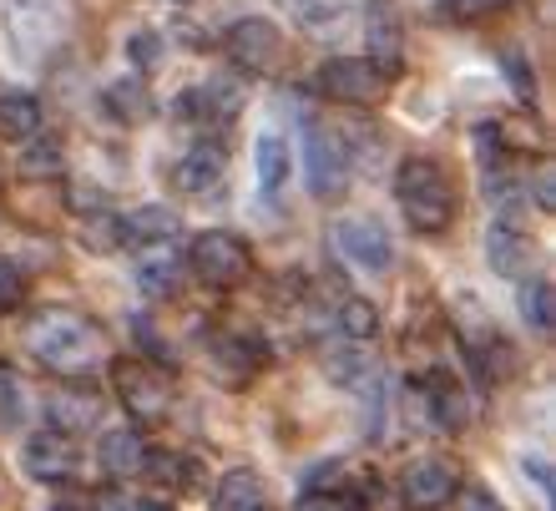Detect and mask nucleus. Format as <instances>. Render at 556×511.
<instances>
[{
	"mask_svg": "<svg viewBox=\"0 0 556 511\" xmlns=\"http://www.w3.org/2000/svg\"><path fill=\"white\" fill-rule=\"evenodd\" d=\"M30 354L41 360L51 375H66V381H87L97 370L112 365V345L87 314H41V320L30 324Z\"/></svg>",
	"mask_w": 556,
	"mask_h": 511,
	"instance_id": "1",
	"label": "nucleus"
},
{
	"mask_svg": "<svg viewBox=\"0 0 556 511\" xmlns=\"http://www.w3.org/2000/svg\"><path fill=\"white\" fill-rule=\"evenodd\" d=\"M395 203L415 234H445L455 223V188L430 158H405L395 173Z\"/></svg>",
	"mask_w": 556,
	"mask_h": 511,
	"instance_id": "2",
	"label": "nucleus"
},
{
	"mask_svg": "<svg viewBox=\"0 0 556 511\" xmlns=\"http://www.w3.org/2000/svg\"><path fill=\"white\" fill-rule=\"evenodd\" d=\"M112 390L137 425H157L173 410V381L152 360H112Z\"/></svg>",
	"mask_w": 556,
	"mask_h": 511,
	"instance_id": "3",
	"label": "nucleus"
},
{
	"mask_svg": "<svg viewBox=\"0 0 556 511\" xmlns=\"http://www.w3.org/2000/svg\"><path fill=\"white\" fill-rule=\"evenodd\" d=\"M188 263H192V274L203 278V284H213V289H238L253 274V249L238 234H228V228H203V234L192 238Z\"/></svg>",
	"mask_w": 556,
	"mask_h": 511,
	"instance_id": "4",
	"label": "nucleus"
},
{
	"mask_svg": "<svg viewBox=\"0 0 556 511\" xmlns=\"http://www.w3.org/2000/svg\"><path fill=\"white\" fill-rule=\"evenodd\" d=\"M460 497V466L451 456H415L400 471V501L410 511H440Z\"/></svg>",
	"mask_w": 556,
	"mask_h": 511,
	"instance_id": "5",
	"label": "nucleus"
},
{
	"mask_svg": "<svg viewBox=\"0 0 556 511\" xmlns=\"http://www.w3.org/2000/svg\"><path fill=\"white\" fill-rule=\"evenodd\" d=\"M319 91L339 107H375L390 91V76L375 72L365 57H329L319 66Z\"/></svg>",
	"mask_w": 556,
	"mask_h": 511,
	"instance_id": "6",
	"label": "nucleus"
},
{
	"mask_svg": "<svg viewBox=\"0 0 556 511\" xmlns=\"http://www.w3.org/2000/svg\"><path fill=\"white\" fill-rule=\"evenodd\" d=\"M228 61L243 76H264L283 61V30L268 15H243L228 26Z\"/></svg>",
	"mask_w": 556,
	"mask_h": 511,
	"instance_id": "7",
	"label": "nucleus"
},
{
	"mask_svg": "<svg viewBox=\"0 0 556 511\" xmlns=\"http://www.w3.org/2000/svg\"><path fill=\"white\" fill-rule=\"evenodd\" d=\"M334 244H339V253H344L354 269H365V274H384V269L395 263V244H390V234H384V223L365 219V213L339 219L334 223Z\"/></svg>",
	"mask_w": 556,
	"mask_h": 511,
	"instance_id": "8",
	"label": "nucleus"
},
{
	"mask_svg": "<svg viewBox=\"0 0 556 511\" xmlns=\"http://www.w3.org/2000/svg\"><path fill=\"white\" fill-rule=\"evenodd\" d=\"M5 26L21 57H46L61 41V15L51 0H5Z\"/></svg>",
	"mask_w": 556,
	"mask_h": 511,
	"instance_id": "9",
	"label": "nucleus"
},
{
	"mask_svg": "<svg viewBox=\"0 0 556 511\" xmlns=\"http://www.w3.org/2000/svg\"><path fill=\"white\" fill-rule=\"evenodd\" d=\"M249 102V87L243 76H213L203 87H192L177 97V117L182 122H233Z\"/></svg>",
	"mask_w": 556,
	"mask_h": 511,
	"instance_id": "10",
	"label": "nucleus"
},
{
	"mask_svg": "<svg viewBox=\"0 0 556 511\" xmlns=\"http://www.w3.org/2000/svg\"><path fill=\"white\" fill-rule=\"evenodd\" d=\"M308 188L314 198H339L350 188V152L329 127H308Z\"/></svg>",
	"mask_w": 556,
	"mask_h": 511,
	"instance_id": "11",
	"label": "nucleus"
},
{
	"mask_svg": "<svg viewBox=\"0 0 556 511\" xmlns=\"http://www.w3.org/2000/svg\"><path fill=\"white\" fill-rule=\"evenodd\" d=\"M21 466L46 486H61L76 476V440L61 436V431H36L26 436V451H21Z\"/></svg>",
	"mask_w": 556,
	"mask_h": 511,
	"instance_id": "12",
	"label": "nucleus"
},
{
	"mask_svg": "<svg viewBox=\"0 0 556 511\" xmlns=\"http://www.w3.org/2000/svg\"><path fill=\"white\" fill-rule=\"evenodd\" d=\"M365 36H369V66L384 76L400 72L405 61V30H400V15L390 0H369V15H365Z\"/></svg>",
	"mask_w": 556,
	"mask_h": 511,
	"instance_id": "13",
	"label": "nucleus"
},
{
	"mask_svg": "<svg viewBox=\"0 0 556 511\" xmlns=\"http://www.w3.org/2000/svg\"><path fill=\"white\" fill-rule=\"evenodd\" d=\"M223 173H228V152L218 142H192L173 167V188L188 192V198H203L223 183Z\"/></svg>",
	"mask_w": 556,
	"mask_h": 511,
	"instance_id": "14",
	"label": "nucleus"
},
{
	"mask_svg": "<svg viewBox=\"0 0 556 511\" xmlns=\"http://www.w3.org/2000/svg\"><path fill=\"white\" fill-rule=\"evenodd\" d=\"M46 415H51V431L61 436H81L91 425L102 421V395L87 390V385H76V390H56L46 400Z\"/></svg>",
	"mask_w": 556,
	"mask_h": 511,
	"instance_id": "15",
	"label": "nucleus"
},
{
	"mask_svg": "<svg viewBox=\"0 0 556 511\" xmlns=\"http://www.w3.org/2000/svg\"><path fill=\"white\" fill-rule=\"evenodd\" d=\"M253 173H258V192L264 198H283V188H289V177H293V152L283 132H264L253 142Z\"/></svg>",
	"mask_w": 556,
	"mask_h": 511,
	"instance_id": "16",
	"label": "nucleus"
},
{
	"mask_svg": "<svg viewBox=\"0 0 556 511\" xmlns=\"http://www.w3.org/2000/svg\"><path fill=\"white\" fill-rule=\"evenodd\" d=\"M207 360H213V370H218V381L243 385L253 370L264 365V350L243 335H218V339H207Z\"/></svg>",
	"mask_w": 556,
	"mask_h": 511,
	"instance_id": "17",
	"label": "nucleus"
},
{
	"mask_svg": "<svg viewBox=\"0 0 556 511\" xmlns=\"http://www.w3.org/2000/svg\"><path fill=\"white\" fill-rule=\"evenodd\" d=\"M182 234V219H177L173 208H137L122 219V244H142V249H167L173 238Z\"/></svg>",
	"mask_w": 556,
	"mask_h": 511,
	"instance_id": "18",
	"label": "nucleus"
},
{
	"mask_svg": "<svg viewBox=\"0 0 556 511\" xmlns=\"http://www.w3.org/2000/svg\"><path fill=\"white\" fill-rule=\"evenodd\" d=\"M97 461H102L106 476H137L147 461V440L137 436L132 425H122V431H102L97 440Z\"/></svg>",
	"mask_w": 556,
	"mask_h": 511,
	"instance_id": "19",
	"label": "nucleus"
},
{
	"mask_svg": "<svg viewBox=\"0 0 556 511\" xmlns=\"http://www.w3.org/2000/svg\"><path fill=\"white\" fill-rule=\"evenodd\" d=\"M264 507H268V491H264V482H258V471L233 466L218 476L213 511H264Z\"/></svg>",
	"mask_w": 556,
	"mask_h": 511,
	"instance_id": "20",
	"label": "nucleus"
},
{
	"mask_svg": "<svg viewBox=\"0 0 556 511\" xmlns=\"http://www.w3.org/2000/svg\"><path fill=\"white\" fill-rule=\"evenodd\" d=\"M425 390H430V415H435L445 431H466L470 415H476V406H470V395L460 390L451 375H430Z\"/></svg>",
	"mask_w": 556,
	"mask_h": 511,
	"instance_id": "21",
	"label": "nucleus"
},
{
	"mask_svg": "<svg viewBox=\"0 0 556 511\" xmlns=\"http://www.w3.org/2000/svg\"><path fill=\"white\" fill-rule=\"evenodd\" d=\"M485 259L496 269L501 278H516L527 269V238L516 234L511 223H491V234H485Z\"/></svg>",
	"mask_w": 556,
	"mask_h": 511,
	"instance_id": "22",
	"label": "nucleus"
},
{
	"mask_svg": "<svg viewBox=\"0 0 556 511\" xmlns=\"http://www.w3.org/2000/svg\"><path fill=\"white\" fill-rule=\"evenodd\" d=\"M142 471L157 486H173V491H192V486H198V476H203V466H198L192 456H177V451H147Z\"/></svg>",
	"mask_w": 556,
	"mask_h": 511,
	"instance_id": "23",
	"label": "nucleus"
},
{
	"mask_svg": "<svg viewBox=\"0 0 556 511\" xmlns=\"http://www.w3.org/2000/svg\"><path fill=\"white\" fill-rule=\"evenodd\" d=\"M278 5H283L304 30H314V36L339 30L344 26V15H350V0H278Z\"/></svg>",
	"mask_w": 556,
	"mask_h": 511,
	"instance_id": "24",
	"label": "nucleus"
},
{
	"mask_svg": "<svg viewBox=\"0 0 556 511\" xmlns=\"http://www.w3.org/2000/svg\"><path fill=\"white\" fill-rule=\"evenodd\" d=\"M66 173V147L56 142V137H30L26 152H21V177H30V183H51V177Z\"/></svg>",
	"mask_w": 556,
	"mask_h": 511,
	"instance_id": "25",
	"label": "nucleus"
},
{
	"mask_svg": "<svg viewBox=\"0 0 556 511\" xmlns=\"http://www.w3.org/2000/svg\"><path fill=\"white\" fill-rule=\"evenodd\" d=\"M137 284H142V294H152V299H167V294H177V284H182V259L167 249H152L142 259V269H137Z\"/></svg>",
	"mask_w": 556,
	"mask_h": 511,
	"instance_id": "26",
	"label": "nucleus"
},
{
	"mask_svg": "<svg viewBox=\"0 0 556 511\" xmlns=\"http://www.w3.org/2000/svg\"><path fill=\"white\" fill-rule=\"evenodd\" d=\"M0 132H5V137H21V142H30V137L41 132V102H36V97H26V91L0 97Z\"/></svg>",
	"mask_w": 556,
	"mask_h": 511,
	"instance_id": "27",
	"label": "nucleus"
},
{
	"mask_svg": "<svg viewBox=\"0 0 556 511\" xmlns=\"http://www.w3.org/2000/svg\"><path fill=\"white\" fill-rule=\"evenodd\" d=\"M106 107H112L122 122H142L147 112H152V97H147V87L137 76H122V82L106 87Z\"/></svg>",
	"mask_w": 556,
	"mask_h": 511,
	"instance_id": "28",
	"label": "nucleus"
},
{
	"mask_svg": "<svg viewBox=\"0 0 556 511\" xmlns=\"http://www.w3.org/2000/svg\"><path fill=\"white\" fill-rule=\"evenodd\" d=\"M339 335L344 339H375L380 335V309L369 304V299H359V294H350V299L339 304Z\"/></svg>",
	"mask_w": 556,
	"mask_h": 511,
	"instance_id": "29",
	"label": "nucleus"
},
{
	"mask_svg": "<svg viewBox=\"0 0 556 511\" xmlns=\"http://www.w3.org/2000/svg\"><path fill=\"white\" fill-rule=\"evenodd\" d=\"M521 314L531 320V329H552V320H556L552 278H527L521 284Z\"/></svg>",
	"mask_w": 556,
	"mask_h": 511,
	"instance_id": "30",
	"label": "nucleus"
},
{
	"mask_svg": "<svg viewBox=\"0 0 556 511\" xmlns=\"http://www.w3.org/2000/svg\"><path fill=\"white\" fill-rule=\"evenodd\" d=\"M81 244H87L91 253L122 249V219H112V213H97V219H87V223H81Z\"/></svg>",
	"mask_w": 556,
	"mask_h": 511,
	"instance_id": "31",
	"label": "nucleus"
},
{
	"mask_svg": "<svg viewBox=\"0 0 556 511\" xmlns=\"http://www.w3.org/2000/svg\"><path fill=\"white\" fill-rule=\"evenodd\" d=\"M293 511H365V497H350V491H329V486H314L293 501Z\"/></svg>",
	"mask_w": 556,
	"mask_h": 511,
	"instance_id": "32",
	"label": "nucleus"
},
{
	"mask_svg": "<svg viewBox=\"0 0 556 511\" xmlns=\"http://www.w3.org/2000/svg\"><path fill=\"white\" fill-rule=\"evenodd\" d=\"M127 61H132L137 72H152V66L162 61V36H157V30H152V26L132 30V36H127Z\"/></svg>",
	"mask_w": 556,
	"mask_h": 511,
	"instance_id": "33",
	"label": "nucleus"
},
{
	"mask_svg": "<svg viewBox=\"0 0 556 511\" xmlns=\"http://www.w3.org/2000/svg\"><path fill=\"white\" fill-rule=\"evenodd\" d=\"M324 370H329L339 385H350V381H359V375H365V360L339 345V350H324Z\"/></svg>",
	"mask_w": 556,
	"mask_h": 511,
	"instance_id": "34",
	"label": "nucleus"
},
{
	"mask_svg": "<svg viewBox=\"0 0 556 511\" xmlns=\"http://www.w3.org/2000/svg\"><path fill=\"white\" fill-rule=\"evenodd\" d=\"M26 299V274L11 259H0V309H21Z\"/></svg>",
	"mask_w": 556,
	"mask_h": 511,
	"instance_id": "35",
	"label": "nucleus"
},
{
	"mask_svg": "<svg viewBox=\"0 0 556 511\" xmlns=\"http://www.w3.org/2000/svg\"><path fill=\"white\" fill-rule=\"evenodd\" d=\"M21 421V385L0 370V425H15Z\"/></svg>",
	"mask_w": 556,
	"mask_h": 511,
	"instance_id": "36",
	"label": "nucleus"
},
{
	"mask_svg": "<svg viewBox=\"0 0 556 511\" xmlns=\"http://www.w3.org/2000/svg\"><path fill=\"white\" fill-rule=\"evenodd\" d=\"M460 15H491V11H501V5H511V0H451Z\"/></svg>",
	"mask_w": 556,
	"mask_h": 511,
	"instance_id": "37",
	"label": "nucleus"
},
{
	"mask_svg": "<svg viewBox=\"0 0 556 511\" xmlns=\"http://www.w3.org/2000/svg\"><path fill=\"white\" fill-rule=\"evenodd\" d=\"M527 476H531V482H536V491H542V497L552 501V471H546L542 461H527Z\"/></svg>",
	"mask_w": 556,
	"mask_h": 511,
	"instance_id": "38",
	"label": "nucleus"
},
{
	"mask_svg": "<svg viewBox=\"0 0 556 511\" xmlns=\"http://www.w3.org/2000/svg\"><path fill=\"white\" fill-rule=\"evenodd\" d=\"M466 511H501V507H496V501H491V497H485L481 486H470V497H466Z\"/></svg>",
	"mask_w": 556,
	"mask_h": 511,
	"instance_id": "39",
	"label": "nucleus"
},
{
	"mask_svg": "<svg viewBox=\"0 0 556 511\" xmlns=\"http://www.w3.org/2000/svg\"><path fill=\"white\" fill-rule=\"evenodd\" d=\"M51 511H87V507H76V501H56Z\"/></svg>",
	"mask_w": 556,
	"mask_h": 511,
	"instance_id": "40",
	"label": "nucleus"
},
{
	"mask_svg": "<svg viewBox=\"0 0 556 511\" xmlns=\"http://www.w3.org/2000/svg\"><path fill=\"white\" fill-rule=\"evenodd\" d=\"M142 511H167V507H152V501H147V507H142Z\"/></svg>",
	"mask_w": 556,
	"mask_h": 511,
	"instance_id": "41",
	"label": "nucleus"
},
{
	"mask_svg": "<svg viewBox=\"0 0 556 511\" xmlns=\"http://www.w3.org/2000/svg\"><path fill=\"white\" fill-rule=\"evenodd\" d=\"M177 5H192V0H177Z\"/></svg>",
	"mask_w": 556,
	"mask_h": 511,
	"instance_id": "42",
	"label": "nucleus"
}]
</instances>
